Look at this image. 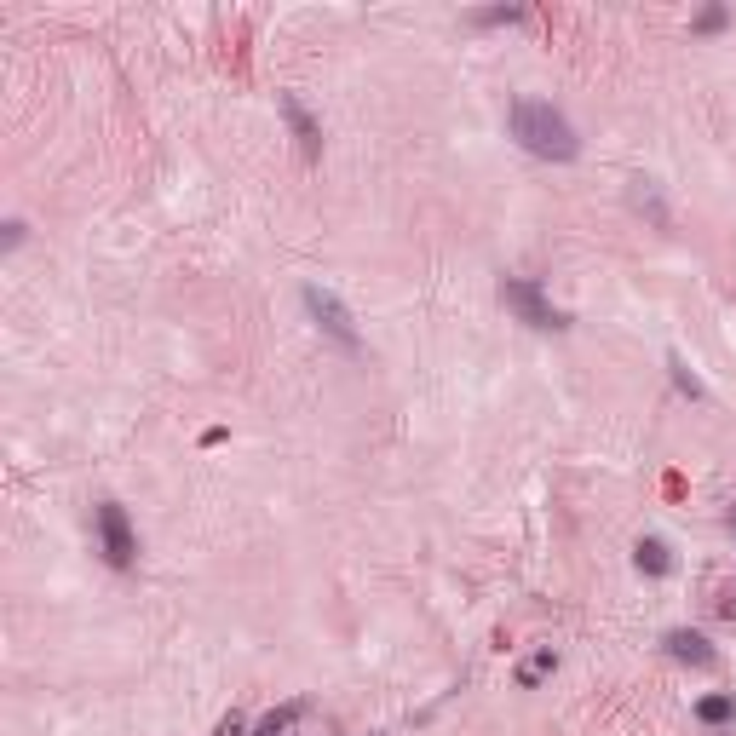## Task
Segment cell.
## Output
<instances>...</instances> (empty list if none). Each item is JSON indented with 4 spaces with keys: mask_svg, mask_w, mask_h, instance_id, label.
Instances as JSON below:
<instances>
[{
    "mask_svg": "<svg viewBox=\"0 0 736 736\" xmlns=\"http://www.w3.org/2000/svg\"><path fill=\"white\" fill-rule=\"evenodd\" d=\"M506 133L518 138L529 156H541V161H575V156H581V138H575L570 115L552 110L547 98H512V110H506Z\"/></svg>",
    "mask_w": 736,
    "mask_h": 736,
    "instance_id": "cell-1",
    "label": "cell"
},
{
    "mask_svg": "<svg viewBox=\"0 0 736 736\" xmlns=\"http://www.w3.org/2000/svg\"><path fill=\"white\" fill-rule=\"evenodd\" d=\"M305 311H311V322H317L322 334H328V340L340 345L345 357H357V351H363V334H357V317H351V311H345V299L334 294V288H322V282H305Z\"/></svg>",
    "mask_w": 736,
    "mask_h": 736,
    "instance_id": "cell-2",
    "label": "cell"
},
{
    "mask_svg": "<svg viewBox=\"0 0 736 736\" xmlns=\"http://www.w3.org/2000/svg\"><path fill=\"white\" fill-rule=\"evenodd\" d=\"M501 305L518 311V322H529V328H552V334L570 328V317H564V311L541 294V282H529V276H501Z\"/></svg>",
    "mask_w": 736,
    "mask_h": 736,
    "instance_id": "cell-3",
    "label": "cell"
},
{
    "mask_svg": "<svg viewBox=\"0 0 736 736\" xmlns=\"http://www.w3.org/2000/svg\"><path fill=\"white\" fill-rule=\"evenodd\" d=\"M92 524H98L104 564H110V570H133V564H138V535H133V524H127V506H121V501H98V506H92Z\"/></svg>",
    "mask_w": 736,
    "mask_h": 736,
    "instance_id": "cell-4",
    "label": "cell"
},
{
    "mask_svg": "<svg viewBox=\"0 0 736 736\" xmlns=\"http://www.w3.org/2000/svg\"><path fill=\"white\" fill-rule=\"evenodd\" d=\"M282 115H288V127H294V138H299V156L317 161L322 156V127L311 121V110L299 104V92H282Z\"/></svg>",
    "mask_w": 736,
    "mask_h": 736,
    "instance_id": "cell-5",
    "label": "cell"
},
{
    "mask_svg": "<svg viewBox=\"0 0 736 736\" xmlns=\"http://www.w3.org/2000/svg\"><path fill=\"white\" fill-rule=\"evenodd\" d=\"M662 650L673 656V662H685V667H713V644L702 639V633H690V627H673L662 639Z\"/></svg>",
    "mask_w": 736,
    "mask_h": 736,
    "instance_id": "cell-6",
    "label": "cell"
},
{
    "mask_svg": "<svg viewBox=\"0 0 736 736\" xmlns=\"http://www.w3.org/2000/svg\"><path fill=\"white\" fill-rule=\"evenodd\" d=\"M633 564H639V575H667V570H673V552H667L662 535H639V547H633Z\"/></svg>",
    "mask_w": 736,
    "mask_h": 736,
    "instance_id": "cell-7",
    "label": "cell"
},
{
    "mask_svg": "<svg viewBox=\"0 0 736 736\" xmlns=\"http://www.w3.org/2000/svg\"><path fill=\"white\" fill-rule=\"evenodd\" d=\"M552 667H558V650H552V644H541V650H529L524 662H518V673H512V679H518L524 690H535V685H541V679L552 673Z\"/></svg>",
    "mask_w": 736,
    "mask_h": 736,
    "instance_id": "cell-8",
    "label": "cell"
},
{
    "mask_svg": "<svg viewBox=\"0 0 736 736\" xmlns=\"http://www.w3.org/2000/svg\"><path fill=\"white\" fill-rule=\"evenodd\" d=\"M627 196H633V207H639V213H650V225H656V230L673 225V219H667V207H662V190H656V179H633V190H627Z\"/></svg>",
    "mask_w": 736,
    "mask_h": 736,
    "instance_id": "cell-9",
    "label": "cell"
},
{
    "mask_svg": "<svg viewBox=\"0 0 736 736\" xmlns=\"http://www.w3.org/2000/svg\"><path fill=\"white\" fill-rule=\"evenodd\" d=\"M299 719H305V702H282L276 713H265V719H259V731H253V736H294Z\"/></svg>",
    "mask_w": 736,
    "mask_h": 736,
    "instance_id": "cell-10",
    "label": "cell"
},
{
    "mask_svg": "<svg viewBox=\"0 0 736 736\" xmlns=\"http://www.w3.org/2000/svg\"><path fill=\"white\" fill-rule=\"evenodd\" d=\"M696 719H702V725H731L736 702L731 696H702V702H696Z\"/></svg>",
    "mask_w": 736,
    "mask_h": 736,
    "instance_id": "cell-11",
    "label": "cell"
},
{
    "mask_svg": "<svg viewBox=\"0 0 736 736\" xmlns=\"http://www.w3.org/2000/svg\"><path fill=\"white\" fill-rule=\"evenodd\" d=\"M667 368H673V386L685 391V397H696V403L708 397V386H702V380H696V374L685 368V357H667Z\"/></svg>",
    "mask_w": 736,
    "mask_h": 736,
    "instance_id": "cell-12",
    "label": "cell"
},
{
    "mask_svg": "<svg viewBox=\"0 0 736 736\" xmlns=\"http://www.w3.org/2000/svg\"><path fill=\"white\" fill-rule=\"evenodd\" d=\"M725 18H731V12H725V6H708V12H702V18H696V35H713V29H725Z\"/></svg>",
    "mask_w": 736,
    "mask_h": 736,
    "instance_id": "cell-13",
    "label": "cell"
},
{
    "mask_svg": "<svg viewBox=\"0 0 736 736\" xmlns=\"http://www.w3.org/2000/svg\"><path fill=\"white\" fill-rule=\"evenodd\" d=\"M524 6H495V12H478V23H518Z\"/></svg>",
    "mask_w": 736,
    "mask_h": 736,
    "instance_id": "cell-14",
    "label": "cell"
},
{
    "mask_svg": "<svg viewBox=\"0 0 736 736\" xmlns=\"http://www.w3.org/2000/svg\"><path fill=\"white\" fill-rule=\"evenodd\" d=\"M242 731H248V725H242V713H225V719L213 725V736H242Z\"/></svg>",
    "mask_w": 736,
    "mask_h": 736,
    "instance_id": "cell-15",
    "label": "cell"
},
{
    "mask_svg": "<svg viewBox=\"0 0 736 736\" xmlns=\"http://www.w3.org/2000/svg\"><path fill=\"white\" fill-rule=\"evenodd\" d=\"M719 616H736V593H731V587L719 593Z\"/></svg>",
    "mask_w": 736,
    "mask_h": 736,
    "instance_id": "cell-16",
    "label": "cell"
},
{
    "mask_svg": "<svg viewBox=\"0 0 736 736\" xmlns=\"http://www.w3.org/2000/svg\"><path fill=\"white\" fill-rule=\"evenodd\" d=\"M731 529H736V506H731Z\"/></svg>",
    "mask_w": 736,
    "mask_h": 736,
    "instance_id": "cell-17",
    "label": "cell"
}]
</instances>
